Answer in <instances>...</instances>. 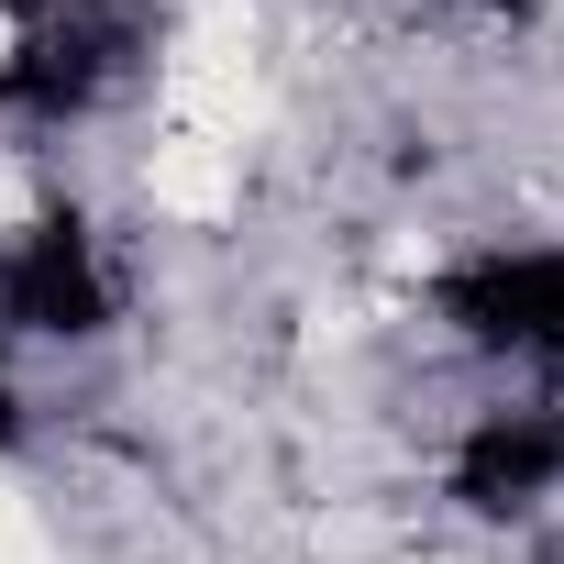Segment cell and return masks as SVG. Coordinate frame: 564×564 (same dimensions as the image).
Segmentation results:
<instances>
[{
	"mask_svg": "<svg viewBox=\"0 0 564 564\" xmlns=\"http://www.w3.org/2000/svg\"><path fill=\"white\" fill-rule=\"evenodd\" d=\"M432 311L509 366H564V243H476L432 276Z\"/></svg>",
	"mask_w": 564,
	"mask_h": 564,
	"instance_id": "obj_2",
	"label": "cell"
},
{
	"mask_svg": "<svg viewBox=\"0 0 564 564\" xmlns=\"http://www.w3.org/2000/svg\"><path fill=\"white\" fill-rule=\"evenodd\" d=\"M564 487V410H476L454 443V509L465 520H531Z\"/></svg>",
	"mask_w": 564,
	"mask_h": 564,
	"instance_id": "obj_4",
	"label": "cell"
},
{
	"mask_svg": "<svg viewBox=\"0 0 564 564\" xmlns=\"http://www.w3.org/2000/svg\"><path fill=\"white\" fill-rule=\"evenodd\" d=\"M0 12H12V23H34V12H45V0H0Z\"/></svg>",
	"mask_w": 564,
	"mask_h": 564,
	"instance_id": "obj_7",
	"label": "cell"
},
{
	"mask_svg": "<svg viewBox=\"0 0 564 564\" xmlns=\"http://www.w3.org/2000/svg\"><path fill=\"white\" fill-rule=\"evenodd\" d=\"M23 443V399H12V377H0V454Z\"/></svg>",
	"mask_w": 564,
	"mask_h": 564,
	"instance_id": "obj_5",
	"label": "cell"
},
{
	"mask_svg": "<svg viewBox=\"0 0 564 564\" xmlns=\"http://www.w3.org/2000/svg\"><path fill=\"white\" fill-rule=\"evenodd\" d=\"M465 12H531V0H465Z\"/></svg>",
	"mask_w": 564,
	"mask_h": 564,
	"instance_id": "obj_6",
	"label": "cell"
},
{
	"mask_svg": "<svg viewBox=\"0 0 564 564\" xmlns=\"http://www.w3.org/2000/svg\"><path fill=\"white\" fill-rule=\"evenodd\" d=\"M0 333H34V344L111 333V265H100V232L78 210H34L0 243Z\"/></svg>",
	"mask_w": 564,
	"mask_h": 564,
	"instance_id": "obj_3",
	"label": "cell"
},
{
	"mask_svg": "<svg viewBox=\"0 0 564 564\" xmlns=\"http://www.w3.org/2000/svg\"><path fill=\"white\" fill-rule=\"evenodd\" d=\"M144 56H155V12H144V0H45V12L12 34V56H0V122L67 133Z\"/></svg>",
	"mask_w": 564,
	"mask_h": 564,
	"instance_id": "obj_1",
	"label": "cell"
},
{
	"mask_svg": "<svg viewBox=\"0 0 564 564\" xmlns=\"http://www.w3.org/2000/svg\"><path fill=\"white\" fill-rule=\"evenodd\" d=\"M531 564H564V531H553V542H542V553H531Z\"/></svg>",
	"mask_w": 564,
	"mask_h": 564,
	"instance_id": "obj_8",
	"label": "cell"
}]
</instances>
